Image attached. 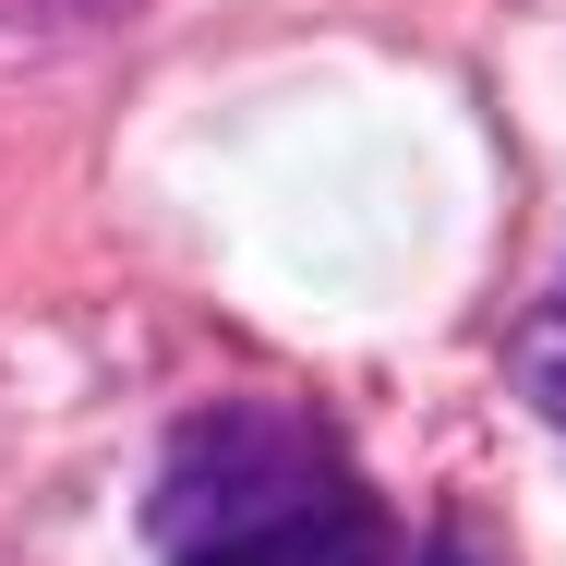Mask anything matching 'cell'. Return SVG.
Masks as SVG:
<instances>
[{
	"mask_svg": "<svg viewBox=\"0 0 566 566\" xmlns=\"http://www.w3.org/2000/svg\"><path fill=\"white\" fill-rule=\"evenodd\" d=\"M398 566H506V555H494V531H470V518H434V543H422V555H398Z\"/></svg>",
	"mask_w": 566,
	"mask_h": 566,
	"instance_id": "3957f363",
	"label": "cell"
},
{
	"mask_svg": "<svg viewBox=\"0 0 566 566\" xmlns=\"http://www.w3.org/2000/svg\"><path fill=\"white\" fill-rule=\"evenodd\" d=\"M518 398H531L543 422H566V277L543 290V314L518 326Z\"/></svg>",
	"mask_w": 566,
	"mask_h": 566,
	"instance_id": "7a4b0ae2",
	"label": "cell"
},
{
	"mask_svg": "<svg viewBox=\"0 0 566 566\" xmlns=\"http://www.w3.org/2000/svg\"><path fill=\"white\" fill-rule=\"evenodd\" d=\"M24 12H85V0H24Z\"/></svg>",
	"mask_w": 566,
	"mask_h": 566,
	"instance_id": "277c9868",
	"label": "cell"
},
{
	"mask_svg": "<svg viewBox=\"0 0 566 566\" xmlns=\"http://www.w3.org/2000/svg\"><path fill=\"white\" fill-rule=\"evenodd\" d=\"M145 531L169 566H398L386 494L290 398H206L169 422Z\"/></svg>",
	"mask_w": 566,
	"mask_h": 566,
	"instance_id": "6da1fadb",
	"label": "cell"
}]
</instances>
